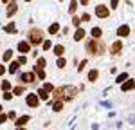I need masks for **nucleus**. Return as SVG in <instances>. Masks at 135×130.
Segmentation results:
<instances>
[{
	"label": "nucleus",
	"mask_w": 135,
	"mask_h": 130,
	"mask_svg": "<svg viewBox=\"0 0 135 130\" xmlns=\"http://www.w3.org/2000/svg\"><path fill=\"white\" fill-rule=\"evenodd\" d=\"M86 51L90 54H103V51H104V43L103 42H99V38L95 40H88L86 42Z\"/></svg>",
	"instance_id": "obj_1"
},
{
	"label": "nucleus",
	"mask_w": 135,
	"mask_h": 130,
	"mask_svg": "<svg viewBox=\"0 0 135 130\" xmlns=\"http://www.w3.org/2000/svg\"><path fill=\"white\" fill-rule=\"evenodd\" d=\"M29 43L31 45H40V43H43V32L40 29H32L29 32Z\"/></svg>",
	"instance_id": "obj_2"
},
{
	"label": "nucleus",
	"mask_w": 135,
	"mask_h": 130,
	"mask_svg": "<svg viewBox=\"0 0 135 130\" xmlns=\"http://www.w3.org/2000/svg\"><path fill=\"white\" fill-rule=\"evenodd\" d=\"M61 92H63V99H72V98L78 94V89L72 87V85H69V87H63Z\"/></svg>",
	"instance_id": "obj_3"
},
{
	"label": "nucleus",
	"mask_w": 135,
	"mask_h": 130,
	"mask_svg": "<svg viewBox=\"0 0 135 130\" xmlns=\"http://www.w3.org/2000/svg\"><path fill=\"white\" fill-rule=\"evenodd\" d=\"M95 15H97L99 18H106V16L110 15V9H108L106 6H97V7H95Z\"/></svg>",
	"instance_id": "obj_4"
},
{
	"label": "nucleus",
	"mask_w": 135,
	"mask_h": 130,
	"mask_svg": "<svg viewBox=\"0 0 135 130\" xmlns=\"http://www.w3.org/2000/svg\"><path fill=\"white\" fill-rule=\"evenodd\" d=\"M20 81L22 83H32L34 81V74L32 72H23V74H20Z\"/></svg>",
	"instance_id": "obj_5"
},
{
	"label": "nucleus",
	"mask_w": 135,
	"mask_h": 130,
	"mask_svg": "<svg viewBox=\"0 0 135 130\" xmlns=\"http://www.w3.org/2000/svg\"><path fill=\"white\" fill-rule=\"evenodd\" d=\"M38 103H40V98L36 96V94H29L27 96V105L29 107H38Z\"/></svg>",
	"instance_id": "obj_6"
},
{
	"label": "nucleus",
	"mask_w": 135,
	"mask_h": 130,
	"mask_svg": "<svg viewBox=\"0 0 135 130\" xmlns=\"http://www.w3.org/2000/svg\"><path fill=\"white\" fill-rule=\"evenodd\" d=\"M18 9V4L16 2H7V16H13Z\"/></svg>",
	"instance_id": "obj_7"
},
{
	"label": "nucleus",
	"mask_w": 135,
	"mask_h": 130,
	"mask_svg": "<svg viewBox=\"0 0 135 130\" xmlns=\"http://www.w3.org/2000/svg\"><path fill=\"white\" fill-rule=\"evenodd\" d=\"M128 34H130V27H128V25H121V27L117 29V36H121V38H124Z\"/></svg>",
	"instance_id": "obj_8"
},
{
	"label": "nucleus",
	"mask_w": 135,
	"mask_h": 130,
	"mask_svg": "<svg viewBox=\"0 0 135 130\" xmlns=\"http://www.w3.org/2000/svg\"><path fill=\"white\" fill-rule=\"evenodd\" d=\"M29 49H31V43H29V42H20V43H18V51H20L22 54L29 53Z\"/></svg>",
	"instance_id": "obj_9"
},
{
	"label": "nucleus",
	"mask_w": 135,
	"mask_h": 130,
	"mask_svg": "<svg viewBox=\"0 0 135 130\" xmlns=\"http://www.w3.org/2000/svg\"><path fill=\"white\" fill-rule=\"evenodd\" d=\"M135 89V81L133 80H126V81H123V92L124 90H133Z\"/></svg>",
	"instance_id": "obj_10"
},
{
	"label": "nucleus",
	"mask_w": 135,
	"mask_h": 130,
	"mask_svg": "<svg viewBox=\"0 0 135 130\" xmlns=\"http://www.w3.org/2000/svg\"><path fill=\"white\" fill-rule=\"evenodd\" d=\"M121 49H123V42H115L114 45H112V49H110V53L112 54H119Z\"/></svg>",
	"instance_id": "obj_11"
},
{
	"label": "nucleus",
	"mask_w": 135,
	"mask_h": 130,
	"mask_svg": "<svg viewBox=\"0 0 135 130\" xmlns=\"http://www.w3.org/2000/svg\"><path fill=\"white\" fill-rule=\"evenodd\" d=\"M61 108H63V101H61V99H58V101H54V103H52V110L60 112Z\"/></svg>",
	"instance_id": "obj_12"
},
{
	"label": "nucleus",
	"mask_w": 135,
	"mask_h": 130,
	"mask_svg": "<svg viewBox=\"0 0 135 130\" xmlns=\"http://www.w3.org/2000/svg\"><path fill=\"white\" fill-rule=\"evenodd\" d=\"M27 121H29V116H22V118L16 119V127H23Z\"/></svg>",
	"instance_id": "obj_13"
},
{
	"label": "nucleus",
	"mask_w": 135,
	"mask_h": 130,
	"mask_svg": "<svg viewBox=\"0 0 135 130\" xmlns=\"http://www.w3.org/2000/svg\"><path fill=\"white\" fill-rule=\"evenodd\" d=\"M36 96L40 98V99H49V92H47V90H43V89H40V90L36 92Z\"/></svg>",
	"instance_id": "obj_14"
},
{
	"label": "nucleus",
	"mask_w": 135,
	"mask_h": 130,
	"mask_svg": "<svg viewBox=\"0 0 135 130\" xmlns=\"http://www.w3.org/2000/svg\"><path fill=\"white\" fill-rule=\"evenodd\" d=\"M83 38H85V31H83V29H78V31H76V36H74V40L79 42V40H83Z\"/></svg>",
	"instance_id": "obj_15"
},
{
	"label": "nucleus",
	"mask_w": 135,
	"mask_h": 130,
	"mask_svg": "<svg viewBox=\"0 0 135 130\" xmlns=\"http://www.w3.org/2000/svg\"><path fill=\"white\" fill-rule=\"evenodd\" d=\"M101 34H103V31H101L99 27H94V29H92V36L95 38V40H97V38H101Z\"/></svg>",
	"instance_id": "obj_16"
},
{
	"label": "nucleus",
	"mask_w": 135,
	"mask_h": 130,
	"mask_svg": "<svg viewBox=\"0 0 135 130\" xmlns=\"http://www.w3.org/2000/svg\"><path fill=\"white\" fill-rule=\"evenodd\" d=\"M63 53H65V47H63V45H56V47H54V54H56V56H61Z\"/></svg>",
	"instance_id": "obj_17"
},
{
	"label": "nucleus",
	"mask_w": 135,
	"mask_h": 130,
	"mask_svg": "<svg viewBox=\"0 0 135 130\" xmlns=\"http://www.w3.org/2000/svg\"><path fill=\"white\" fill-rule=\"evenodd\" d=\"M97 78H99V72H97V71H90V72H88V80H90V81H95Z\"/></svg>",
	"instance_id": "obj_18"
},
{
	"label": "nucleus",
	"mask_w": 135,
	"mask_h": 130,
	"mask_svg": "<svg viewBox=\"0 0 135 130\" xmlns=\"http://www.w3.org/2000/svg\"><path fill=\"white\" fill-rule=\"evenodd\" d=\"M18 67H20L18 62H13V63L9 65V72H11V74H13V72H16V71H18Z\"/></svg>",
	"instance_id": "obj_19"
},
{
	"label": "nucleus",
	"mask_w": 135,
	"mask_h": 130,
	"mask_svg": "<svg viewBox=\"0 0 135 130\" xmlns=\"http://www.w3.org/2000/svg\"><path fill=\"white\" fill-rule=\"evenodd\" d=\"M43 67H45V58H40V60L36 62V65H34V71H36V69H43Z\"/></svg>",
	"instance_id": "obj_20"
},
{
	"label": "nucleus",
	"mask_w": 135,
	"mask_h": 130,
	"mask_svg": "<svg viewBox=\"0 0 135 130\" xmlns=\"http://www.w3.org/2000/svg\"><path fill=\"white\" fill-rule=\"evenodd\" d=\"M58 31H60V25H58V24H52L51 27H49V32H51V34H56Z\"/></svg>",
	"instance_id": "obj_21"
},
{
	"label": "nucleus",
	"mask_w": 135,
	"mask_h": 130,
	"mask_svg": "<svg viewBox=\"0 0 135 130\" xmlns=\"http://www.w3.org/2000/svg\"><path fill=\"white\" fill-rule=\"evenodd\" d=\"M126 80H128V74H126V72H123V74L117 76V80H115V81H117V83H123V81H126Z\"/></svg>",
	"instance_id": "obj_22"
},
{
	"label": "nucleus",
	"mask_w": 135,
	"mask_h": 130,
	"mask_svg": "<svg viewBox=\"0 0 135 130\" xmlns=\"http://www.w3.org/2000/svg\"><path fill=\"white\" fill-rule=\"evenodd\" d=\"M76 9H78V0H72V2H70L69 11H70V13H76Z\"/></svg>",
	"instance_id": "obj_23"
},
{
	"label": "nucleus",
	"mask_w": 135,
	"mask_h": 130,
	"mask_svg": "<svg viewBox=\"0 0 135 130\" xmlns=\"http://www.w3.org/2000/svg\"><path fill=\"white\" fill-rule=\"evenodd\" d=\"M11 58H13V51H7V53H4V60H6V62H9Z\"/></svg>",
	"instance_id": "obj_24"
},
{
	"label": "nucleus",
	"mask_w": 135,
	"mask_h": 130,
	"mask_svg": "<svg viewBox=\"0 0 135 130\" xmlns=\"http://www.w3.org/2000/svg\"><path fill=\"white\" fill-rule=\"evenodd\" d=\"M22 92H23V85H18L15 90H13V94H22Z\"/></svg>",
	"instance_id": "obj_25"
},
{
	"label": "nucleus",
	"mask_w": 135,
	"mask_h": 130,
	"mask_svg": "<svg viewBox=\"0 0 135 130\" xmlns=\"http://www.w3.org/2000/svg\"><path fill=\"white\" fill-rule=\"evenodd\" d=\"M6 31L7 32H15L16 29H15V24H9V25H6Z\"/></svg>",
	"instance_id": "obj_26"
},
{
	"label": "nucleus",
	"mask_w": 135,
	"mask_h": 130,
	"mask_svg": "<svg viewBox=\"0 0 135 130\" xmlns=\"http://www.w3.org/2000/svg\"><path fill=\"white\" fill-rule=\"evenodd\" d=\"M65 65H67V60H65V58H60V60H58V67L61 69V67H65Z\"/></svg>",
	"instance_id": "obj_27"
},
{
	"label": "nucleus",
	"mask_w": 135,
	"mask_h": 130,
	"mask_svg": "<svg viewBox=\"0 0 135 130\" xmlns=\"http://www.w3.org/2000/svg\"><path fill=\"white\" fill-rule=\"evenodd\" d=\"M51 45H52V43L49 42V40H45V42H43V51H49V49H51Z\"/></svg>",
	"instance_id": "obj_28"
},
{
	"label": "nucleus",
	"mask_w": 135,
	"mask_h": 130,
	"mask_svg": "<svg viewBox=\"0 0 135 130\" xmlns=\"http://www.w3.org/2000/svg\"><path fill=\"white\" fill-rule=\"evenodd\" d=\"M2 89H4V90H9L11 83H9V81H2Z\"/></svg>",
	"instance_id": "obj_29"
},
{
	"label": "nucleus",
	"mask_w": 135,
	"mask_h": 130,
	"mask_svg": "<svg viewBox=\"0 0 135 130\" xmlns=\"http://www.w3.org/2000/svg\"><path fill=\"white\" fill-rule=\"evenodd\" d=\"M43 90H47V92H52V90H54V87H52L51 83H45V87H43Z\"/></svg>",
	"instance_id": "obj_30"
},
{
	"label": "nucleus",
	"mask_w": 135,
	"mask_h": 130,
	"mask_svg": "<svg viewBox=\"0 0 135 130\" xmlns=\"http://www.w3.org/2000/svg\"><path fill=\"white\" fill-rule=\"evenodd\" d=\"M36 72H38V78H40V80H43V78H45V72H43V69H36Z\"/></svg>",
	"instance_id": "obj_31"
},
{
	"label": "nucleus",
	"mask_w": 135,
	"mask_h": 130,
	"mask_svg": "<svg viewBox=\"0 0 135 130\" xmlns=\"http://www.w3.org/2000/svg\"><path fill=\"white\" fill-rule=\"evenodd\" d=\"M25 62H27V58H25V54H22V56H20V58H18V63H25Z\"/></svg>",
	"instance_id": "obj_32"
},
{
	"label": "nucleus",
	"mask_w": 135,
	"mask_h": 130,
	"mask_svg": "<svg viewBox=\"0 0 135 130\" xmlns=\"http://www.w3.org/2000/svg\"><path fill=\"white\" fill-rule=\"evenodd\" d=\"M6 121H7V116H6V114H2V112H0V123H6Z\"/></svg>",
	"instance_id": "obj_33"
},
{
	"label": "nucleus",
	"mask_w": 135,
	"mask_h": 130,
	"mask_svg": "<svg viewBox=\"0 0 135 130\" xmlns=\"http://www.w3.org/2000/svg\"><path fill=\"white\" fill-rule=\"evenodd\" d=\"M72 24H74V25H79V24H81V18H78V16H74Z\"/></svg>",
	"instance_id": "obj_34"
},
{
	"label": "nucleus",
	"mask_w": 135,
	"mask_h": 130,
	"mask_svg": "<svg viewBox=\"0 0 135 130\" xmlns=\"http://www.w3.org/2000/svg\"><path fill=\"white\" fill-rule=\"evenodd\" d=\"M85 65H86V60H83V62H81V65L78 67V71H79V72H81V71H83V69H85Z\"/></svg>",
	"instance_id": "obj_35"
},
{
	"label": "nucleus",
	"mask_w": 135,
	"mask_h": 130,
	"mask_svg": "<svg viewBox=\"0 0 135 130\" xmlns=\"http://www.w3.org/2000/svg\"><path fill=\"white\" fill-rule=\"evenodd\" d=\"M4 98H6V99H11V98H13V94H9V90H6V94H4Z\"/></svg>",
	"instance_id": "obj_36"
},
{
	"label": "nucleus",
	"mask_w": 135,
	"mask_h": 130,
	"mask_svg": "<svg viewBox=\"0 0 135 130\" xmlns=\"http://www.w3.org/2000/svg\"><path fill=\"white\" fill-rule=\"evenodd\" d=\"M117 4H119V0H112V7H114V9L117 7Z\"/></svg>",
	"instance_id": "obj_37"
},
{
	"label": "nucleus",
	"mask_w": 135,
	"mask_h": 130,
	"mask_svg": "<svg viewBox=\"0 0 135 130\" xmlns=\"http://www.w3.org/2000/svg\"><path fill=\"white\" fill-rule=\"evenodd\" d=\"M4 72H6V67H4V65H0V74H4Z\"/></svg>",
	"instance_id": "obj_38"
},
{
	"label": "nucleus",
	"mask_w": 135,
	"mask_h": 130,
	"mask_svg": "<svg viewBox=\"0 0 135 130\" xmlns=\"http://www.w3.org/2000/svg\"><path fill=\"white\" fill-rule=\"evenodd\" d=\"M81 4H83V6H86V4H88V0H81Z\"/></svg>",
	"instance_id": "obj_39"
},
{
	"label": "nucleus",
	"mask_w": 135,
	"mask_h": 130,
	"mask_svg": "<svg viewBox=\"0 0 135 130\" xmlns=\"http://www.w3.org/2000/svg\"><path fill=\"white\" fill-rule=\"evenodd\" d=\"M16 130H25V128H23V127H18V128H16Z\"/></svg>",
	"instance_id": "obj_40"
},
{
	"label": "nucleus",
	"mask_w": 135,
	"mask_h": 130,
	"mask_svg": "<svg viewBox=\"0 0 135 130\" xmlns=\"http://www.w3.org/2000/svg\"><path fill=\"white\" fill-rule=\"evenodd\" d=\"M4 2H6V4H7V2H9V0H4Z\"/></svg>",
	"instance_id": "obj_41"
},
{
	"label": "nucleus",
	"mask_w": 135,
	"mask_h": 130,
	"mask_svg": "<svg viewBox=\"0 0 135 130\" xmlns=\"http://www.w3.org/2000/svg\"><path fill=\"white\" fill-rule=\"evenodd\" d=\"M0 112H2V107H0Z\"/></svg>",
	"instance_id": "obj_42"
},
{
	"label": "nucleus",
	"mask_w": 135,
	"mask_h": 130,
	"mask_svg": "<svg viewBox=\"0 0 135 130\" xmlns=\"http://www.w3.org/2000/svg\"><path fill=\"white\" fill-rule=\"evenodd\" d=\"M27 2H29V0H27Z\"/></svg>",
	"instance_id": "obj_43"
}]
</instances>
